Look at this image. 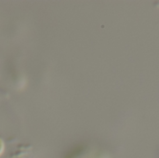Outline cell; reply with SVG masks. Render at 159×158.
Segmentation results:
<instances>
[{"label":"cell","instance_id":"6da1fadb","mask_svg":"<svg viewBox=\"0 0 159 158\" xmlns=\"http://www.w3.org/2000/svg\"><path fill=\"white\" fill-rule=\"evenodd\" d=\"M4 151H5V142H4L3 139L0 137V156L3 155Z\"/></svg>","mask_w":159,"mask_h":158}]
</instances>
